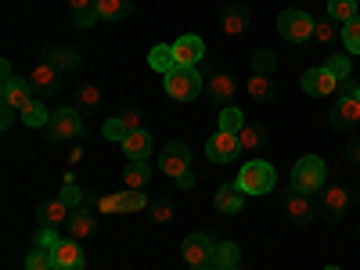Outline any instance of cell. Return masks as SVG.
Wrapping results in <instances>:
<instances>
[{
	"label": "cell",
	"instance_id": "42",
	"mask_svg": "<svg viewBox=\"0 0 360 270\" xmlns=\"http://www.w3.org/2000/svg\"><path fill=\"white\" fill-rule=\"evenodd\" d=\"M314 40L324 44V47L335 44V22H332V18H328V22H317V25H314Z\"/></svg>",
	"mask_w": 360,
	"mask_h": 270
},
{
	"label": "cell",
	"instance_id": "45",
	"mask_svg": "<svg viewBox=\"0 0 360 270\" xmlns=\"http://www.w3.org/2000/svg\"><path fill=\"white\" fill-rule=\"evenodd\" d=\"M94 22H101L98 11H72V25H76V29H90Z\"/></svg>",
	"mask_w": 360,
	"mask_h": 270
},
{
	"label": "cell",
	"instance_id": "47",
	"mask_svg": "<svg viewBox=\"0 0 360 270\" xmlns=\"http://www.w3.org/2000/svg\"><path fill=\"white\" fill-rule=\"evenodd\" d=\"M98 209H101V213H115V195H101L98 198Z\"/></svg>",
	"mask_w": 360,
	"mask_h": 270
},
{
	"label": "cell",
	"instance_id": "35",
	"mask_svg": "<svg viewBox=\"0 0 360 270\" xmlns=\"http://www.w3.org/2000/svg\"><path fill=\"white\" fill-rule=\"evenodd\" d=\"M58 198H62L69 209H83L90 198H86V191L83 188H76V180L72 176H65V188H62V195H58Z\"/></svg>",
	"mask_w": 360,
	"mask_h": 270
},
{
	"label": "cell",
	"instance_id": "17",
	"mask_svg": "<svg viewBox=\"0 0 360 270\" xmlns=\"http://www.w3.org/2000/svg\"><path fill=\"white\" fill-rule=\"evenodd\" d=\"M346 209H349V191L346 188H328L324 195H321V213L328 217V220H339V217H346Z\"/></svg>",
	"mask_w": 360,
	"mask_h": 270
},
{
	"label": "cell",
	"instance_id": "39",
	"mask_svg": "<svg viewBox=\"0 0 360 270\" xmlns=\"http://www.w3.org/2000/svg\"><path fill=\"white\" fill-rule=\"evenodd\" d=\"M37 245L47 249V252H54L58 245H62V234H58V227H40V231H37Z\"/></svg>",
	"mask_w": 360,
	"mask_h": 270
},
{
	"label": "cell",
	"instance_id": "27",
	"mask_svg": "<svg viewBox=\"0 0 360 270\" xmlns=\"http://www.w3.org/2000/svg\"><path fill=\"white\" fill-rule=\"evenodd\" d=\"M22 123H25V127H33V130H40V127L51 123V115H47V108H44L40 98H33V101L22 108Z\"/></svg>",
	"mask_w": 360,
	"mask_h": 270
},
{
	"label": "cell",
	"instance_id": "44",
	"mask_svg": "<svg viewBox=\"0 0 360 270\" xmlns=\"http://www.w3.org/2000/svg\"><path fill=\"white\" fill-rule=\"evenodd\" d=\"M119 119L127 123V130H130V134H134V130H141V108H137V105H127Z\"/></svg>",
	"mask_w": 360,
	"mask_h": 270
},
{
	"label": "cell",
	"instance_id": "24",
	"mask_svg": "<svg viewBox=\"0 0 360 270\" xmlns=\"http://www.w3.org/2000/svg\"><path fill=\"white\" fill-rule=\"evenodd\" d=\"M94 11H98L101 22H119V18H127L134 11V0H98Z\"/></svg>",
	"mask_w": 360,
	"mask_h": 270
},
{
	"label": "cell",
	"instance_id": "43",
	"mask_svg": "<svg viewBox=\"0 0 360 270\" xmlns=\"http://www.w3.org/2000/svg\"><path fill=\"white\" fill-rule=\"evenodd\" d=\"M148 209H152V220H155V224H169V220H173V205H169L166 198H155Z\"/></svg>",
	"mask_w": 360,
	"mask_h": 270
},
{
	"label": "cell",
	"instance_id": "18",
	"mask_svg": "<svg viewBox=\"0 0 360 270\" xmlns=\"http://www.w3.org/2000/svg\"><path fill=\"white\" fill-rule=\"evenodd\" d=\"M213 205H217V213H224V217H231V213H242V205H245V191L238 188V180H234V184H224V188L217 191Z\"/></svg>",
	"mask_w": 360,
	"mask_h": 270
},
{
	"label": "cell",
	"instance_id": "6",
	"mask_svg": "<svg viewBox=\"0 0 360 270\" xmlns=\"http://www.w3.org/2000/svg\"><path fill=\"white\" fill-rule=\"evenodd\" d=\"M213 249H217L213 238L202 234V231H195V234L184 238V245H180V256H184L188 266H205V263H213Z\"/></svg>",
	"mask_w": 360,
	"mask_h": 270
},
{
	"label": "cell",
	"instance_id": "51",
	"mask_svg": "<svg viewBox=\"0 0 360 270\" xmlns=\"http://www.w3.org/2000/svg\"><path fill=\"white\" fill-rule=\"evenodd\" d=\"M0 76H4V79H11L15 72H11V62H8V58H4V62H0Z\"/></svg>",
	"mask_w": 360,
	"mask_h": 270
},
{
	"label": "cell",
	"instance_id": "30",
	"mask_svg": "<svg viewBox=\"0 0 360 270\" xmlns=\"http://www.w3.org/2000/svg\"><path fill=\"white\" fill-rule=\"evenodd\" d=\"M238 141H242V152H256V148L266 144V127H259V123H245V130L238 134Z\"/></svg>",
	"mask_w": 360,
	"mask_h": 270
},
{
	"label": "cell",
	"instance_id": "38",
	"mask_svg": "<svg viewBox=\"0 0 360 270\" xmlns=\"http://www.w3.org/2000/svg\"><path fill=\"white\" fill-rule=\"evenodd\" d=\"M101 134H105V141H119V144H123L127 137H130V130H127V123H123V119H108V123L101 127Z\"/></svg>",
	"mask_w": 360,
	"mask_h": 270
},
{
	"label": "cell",
	"instance_id": "21",
	"mask_svg": "<svg viewBox=\"0 0 360 270\" xmlns=\"http://www.w3.org/2000/svg\"><path fill=\"white\" fill-rule=\"evenodd\" d=\"M65 227H69V238H72V242H83V238L94 234L98 220H94V213H90V209H72V217H69Z\"/></svg>",
	"mask_w": 360,
	"mask_h": 270
},
{
	"label": "cell",
	"instance_id": "48",
	"mask_svg": "<svg viewBox=\"0 0 360 270\" xmlns=\"http://www.w3.org/2000/svg\"><path fill=\"white\" fill-rule=\"evenodd\" d=\"M15 112H18V108H11V105H4V112H0V127H4V130L15 123Z\"/></svg>",
	"mask_w": 360,
	"mask_h": 270
},
{
	"label": "cell",
	"instance_id": "37",
	"mask_svg": "<svg viewBox=\"0 0 360 270\" xmlns=\"http://www.w3.org/2000/svg\"><path fill=\"white\" fill-rule=\"evenodd\" d=\"M342 44H346L349 54H360V15H356L353 22L342 25Z\"/></svg>",
	"mask_w": 360,
	"mask_h": 270
},
{
	"label": "cell",
	"instance_id": "46",
	"mask_svg": "<svg viewBox=\"0 0 360 270\" xmlns=\"http://www.w3.org/2000/svg\"><path fill=\"white\" fill-rule=\"evenodd\" d=\"M65 4H69L72 11H94V4H98V0H65Z\"/></svg>",
	"mask_w": 360,
	"mask_h": 270
},
{
	"label": "cell",
	"instance_id": "7",
	"mask_svg": "<svg viewBox=\"0 0 360 270\" xmlns=\"http://www.w3.org/2000/svg\"><path fill=\"white\" fill-rule=\"evenodd\" d=\"M159 166H162V173L166 176H184L188 169H191V152H188V144L184 141H169L166 148H162V155H159Z\"/></svg>",
	"mask_w": 360,
	"mask_h": 270
},
{
	"label": "cell",
	"instance_id": "16",
	"mask_svg": "<svg viewBox=\"0 0 360 270\" xmlns=\"http://www.w3.org/2000/svg\"><path fill=\"white\" fill-rule=\"evenodd\" d=\"M44 62H51L58 72H76L83 65V54L72 47H44Z\"/></svg>",
	"mask_w": 360,
	"mask_h": 270
},
{
	"label": "cell",
	"instance_id": "12",
	"mask_svg": "<svg viewBox=\"0 0 360 270\" xmlns=\"http://www.w3.org/2000/svg\"><path fill=\"white\" fill-rule=\"evenodd\" d=\"M339 83H342V79H335V76L328 72L324 65H321V69H310V72H303V90H307L310 98L335 94V90H339Z\"/></svg>",
	"mask_w": 360,
	"mask_h": 270
},
{
	"label": "cell",
	"instance_id": "32",
	"mask_svg": "<svg viewBox=\"0 0 360 270\" xmlns=\"http://www.w3.org/2000/svg\"><path fill=\"white\" fill-rule=\"evenodd\" d=\"M144 205H152V202H148L141 191H123V195H115V213H141V209Z\"/></svg>",
	"mask_w": 360,
	"mask_h": 270
},
{
	"label": "cell",
	"instance_id": "49",
	"mask_svg": "<svg viewBox=\"0 0 360 270\" xmlns=\"http://www.w3.org/2000/svg\"><path fill=\"white\" fill-rule=\"evenodd\" d=\"M176 188H184V191H188V188H195V173L188 169L184 176H176Z\"/></svg>",
	"mask_w": 360,
	"mask_h": 270
},
{
	"label": "cell",
	"instance_id": "28",
	"mask_svg": "<svg viewBox=\"0 0 360 270\" xmlns=\"http://www.w3.org/2000/svg\"><path fill=\"white\" fill-rule=\"evenodd\" d=\"M356 11H360V4L356 0H328V18L332 22H353L356 18Z\"/></svg>",
	"mask_w": 360,
	"mask_h": 270
},
{
	"label": "cell",
	"instance_id": "33",
	"mask_svg": "<svg viewBox=\"0 0 360 270\" xmlns=\"http://www.w3.org/2000/svg\"><path fill=\"white\" fill-rule=\"evenodd\" d=\"M238 259H242V249H238L234 242H220V245L213 249V266H220V270L238 266Z\"/></svg>",
	"mask_w": 360,
	"mask_h": 270
},
{
	"label": "cell",
	"instance_id": "4",
	"mask_svg": "<svg viewBox=\"0 0 360 270\" xmlns=\"http://www.w3.org/2000/svg\"><path fill=\"white\" fill-rule=\"evenodd\" d=\"M314 25H317V18H310L307 11H299V8H288V11H281V18H278V33H281L288 44H307V40L314 37Z\"/></svg>",
	"mask_w": 360,
	"mask_h": 270
},
{
	"label": "cell",
	"instance_id": "13",
	"mask_svg": "<svg viewBox=\"0 0 360 270\" xmlns=\"http://www.w3.org/2000/svg\"><path fill=\"white\" fill-rule=\"evenodd\" d=\"M0 98H4V105H11V108H18V112H22L29 101H33V86H29V79L11 76V79L0 83Z\"/></svg>",
	"mask_w": 360,
	"mask_h": 270
},
{
	"label": "cell",
	"instance_id": "34",
	"mask_svg": "<svg viewBox=\"0 0 360 270\" xmlns=\"http://www.w3.org/2000/svg\"><path fill=\"white\" fill-rule=\"evenodd\" d=\"M220 130H224V134H242V130H245V115L238 112L234 105L220 108Z\"/></svg>",
	"mask_w": 360,
	"mask_h": 270
},
{
	"label": "cell",
	"instance_id": "55",
	"mask_svg": "<svg viewBox=\"0 0 360 270\" xmlns=\"http://www.w3.org/2000/svg\"><path fill=\"white\" fill-rule=\"evenodd\" d=\"M356 101H360V86H356Z\"/></svg>",
	"mask_w": 360,
	"mask_h": 270
},
{
	"label": "cell",
	"instance_id": "26",
	"mask_svg": "<svg viewBox=\"0 0 360 270\" xmlns=\"http://www.w3.org/2000/svg\"><path fill=\"white\" fill-rule=\"evenodd\" d=\"M249 98L259 101V105H270V101H274V83H270V76L252 72V79H249Z\"/></svg>",
	"mask_w": 360,
	"mask_h": 270
},
{
	"label": "cell",
	"instance_id": "1",
	"mask_svg": "<svg viewBox=\"0 0 360 270\" xmlns=\"http://www.w3.org/2000/svg\"><path fill=\"white\" fill-rule=\"evenodd\" d=\"M274 184H278V173L263 159H249L242 169H238V188H242L245 195H266V191H274Z\"/></svg>",
	"mask_w": 360,
	"mask_h": 270
},
{
	"label": "cell",
	"instance_id": "3",
	"mask_svg": "<svg viewBox=\"0 0 360 270\" xmlns=\"http://www.w3.org/2000/svg\"><path fill=\"white\" fill-rule=\"evenodd\" d=\"M162 86H166V94L173 98V101H195L198 94H202V76H198V69H184V65H176V69H169L166 76H162Z\"/></svg>",
	"mask_w": 360,
	"mask_h": 270
},
{
	"label": "cell",
	"instance_id": "10",
	"mask_svg": "<svg viewBox=\"0 0 360 270\" xmlns=\"http://www.w3.org/2000/svg\"><path fill=\"white\" fill-rule=\"evenodd\" d=\"M285 213L292 217V224L307 227V224L317 217V205H314V198L303 195V191H288V195H285Z\"/></svg>",
	"mask_w": 360,
	"mask_h": 270
},
{
	"label": "cell",
	"instance_id": "2",
	"mask_svg": "<svg viewBox=\"0 0 360 270\" xmlns=\"http://www.w3.org/2000/svg\"><path fill=\"white\" fill-rule=\"evenodd\" d=\"M324 176H328L324 159H317V155H303V159L292 166V191L317 195V191L324 188Z\"/></svg>",
	"mask_w": 360,
	"mask_h": 270
},
{
	"label": "cell",
	"instance_id": "41",
	"mask_svg": "<svg viewBox=\"0 0 360 270\" xmlns=\"http://www.w3.org/2000/svg\"><path fill=\"white\" fill-rule=\"evenodd\" d=\"M324 69L332 72L335 79H346V76H349V58H346V54H332V58L324 62Z\"/></svg>",
	"mask_w": 360,
	"mask_h": 270
},
{
	"label": "cell",
	"instance_id": "40",
	"mask_svg": "<svg viewBox=\"0 0 360 270\" xmlns=\"http://www.w3.org/2000/svg\"><path fill=\"white\" fill-rule=\"evenodd\" d=\"M274 65H278V58L270 54V51H256V54H252V69H256L259 76H270V72H274Z\"/></svg>",
	"mask_w": 360,
	"mask_h": 270
},
{
	"label": "cell",
	"instance_id": "15",
	"mask_svg": "<svg viewBox=\"0 0 360 270\" xmlns=\"http://www.w3.org/2000/svg\"><path fill=\"white\" fill-rule=\"evenodd\" d=\"M234 79L227 76V72H217V76H209V83H205V94H209V101L213 105H220V108H227L231 101H234Z\"/></svg>",
	"mask_w": 360,
	"mask_h": 270
},
{
	"label": "cell",
	"instance_id": "23",
	"mask_svg": "<svg viewBox=\"0 0 360 270\" xmlns=\"http://www.w3.org/2000/svg\"><path fill=\"white\" fill-rule=\"evenodd\" d=\"M245 25H249V11L242 4H227L224 15H220V29L227 37H238V33H245Z\"/></svg>",
	"mask_w": 360,
	"mask_h": 270
},
{
	"label": "cell",
	"instance_id": "14",
	"mask_svg": "<svg viewBox=\"0 0 360 270\" xmlns=\"http://www.w3.org/2000/svg\"><path fill=\"white\" fill-rule=\"evenodd\" d=\"M202 54H205L202 37H180L173 44V58H176V65H184V69H195L202 62Z\"/></svg>",
	"mask_w": 360,
	"mask_h": 270
},
{
	"label": "cell",
	"instance_id": "29",
	"mask_svg": "<svg viewBox=\"0 0 360 270\" xmlns=\"http://www.w3.org/2000/svg\"><path fill=\"white\" fill-rule=\"evenodd\" d=\"M148 65H152L155 72H169V69H176V58H173V47H166V44H159V47H152V54H148Z\"/></svg>",
	"mask_w": 360,
	"mask_h": 270
},
{
	"label": "cell",
	"instance_id": "11",
	"mask_svg": "<svg viewBox=\"0 0 360 270\" xmlns=\"http://www.w3.org/2000/svg\"><path fill=\"white\" fill-rule=\"evenodd\" d=\"M328 123H332L335 130H353L360 123V101H356V94L339 98V105L328 112Z\"/></svg>",
	"mask_w": 360,
	"mask_h": 270
},
{
	"label": "cell",
	"instance_id": "5",
	"mask_svg": "<svg viewBox=\"0 0 360 270\" xmlns=\"http://www.w3.org/2000/svg\"><path fill=\"white\" fill-rule=\"evenodd\" d=\"M47 137L51 141H72L83 137V119L76 108H54L51 112V123H47Z\"/></svg>",
	"mask_w": 360,
	"mask_h": 270
},
{
	"label": "cell",
	"instance_id": "36",
	"mask_svg": "<svg viewBox=\"0 0 360 270\" xmlns=\"http://www.w3.org/2000/svg\"><path fill=\"white\" fill-rule=\"evenodd\" d=\"M25 270H54V252H47V249H33L25 256Z\"/></svg>",
	"mask_w": 360,
	"mask_h": 270
},
{
	"label": "cell",
	"instance_id": "25",
	"mask_svg": "<svg viewBox=\"0 0 360 270\" xmlns=\"http://www.w3.org/2000/svg\"><path fill=\"white\" fill-rule=\"evenodd\" d=\"M76 108H79L83 115L98 112V108H101V90H98L94 83H79V90H76Z\"/></svg>",
	"mask_w": 360,
	"mask_h": 270
},
{
	"label": "cell",
	"instance_id": "8",
	"mask_svg": "<svg viewBox=\"0 0 360 270\" xmlns=\"http://www.w3.org/2000/svg\"><path fill=\"white\" fill-rule=\"evenodd\" d=\"M238 152H242V141H238V134H224V130H217L213 137L205 141V155H209V162H234L238 159Z\"/></svg>",
	"mask_w": 360,
	"mask_h": 270
},
{
	"label": "cell",
	"instance_id": "50",
	"mask_svg": "<svg viewBox=\"0 0 360 270\" xmlns=\"http://www.w3.org/2000/svg\"><path fill=\"white\" fill-rule=\"evenodd\" d=\"M346 155H349V162H360V141H349Z\"/></svg>",
	"mask_w": 360,
	"mask_h": 270
},
{
	"label": "cell",
	"instance_id": "53",
	"mask_svg": "<svg viewBox=\"0 0 360 270\" xmlns=\"http://www.w3.org/2000/svg\"><path fill=\"white\" fill-rule=\"evenodd\" d=\"M324 270H342V266H324Z\"/></svg>",
	"mask_w": 360,
	"mask_h": 270
},
{
	"label": "cell",
	"instance_id": "54",
	"mask_svg": "<svg viewBox=\"0 0 360 270\" xmlns=\"http://www.w3.org/2000/svg\"><path fill=\"white\" fill-rule=\"evenodd\" d=\"M227 270H242V266H227Z\"/></svg>",
	"mask_w": 360,
	"mask_h": 270
},
{
	"label": "cell",
	"instance_id": "22",
	"mask_svg": "<svg viewBox=\"0 0 360 270\" xmlns=\"http://www.w3.org/2000/svg\"><path fill=\"white\" fill-rule=\"evenodd\" d=\"M37 217H40V224H44V227H58V224H69L72 209H69L62 198H51V202H44V205L37 209Z\"/></svg>",
	"mask_w": 360,
	"mask_h": 270
},
{
	"label": "cell",
	"instance_id": "20",
	"mask_svg": "<svg viewBox=\"0 0 360 270\" xmlns=\"http://www.w3.org/2000/svg\"><path fill=\"white\" fill-rule=\"evenodd\" d=\"M123 152H127L130 162H144L148 155H152V134H148V130H134L123 141Z\"/></svg>",
	"mask_w": 360,
	"mask_h": 270
},
{
	"label": "cell",
	"instance_id": "56",
	"mask_svg": "<svg viewBox=\"0 0 360 270\" xmlns=\"http://www.w3.org/2000/svg\"><path fill=\"white\" fill-rule=\"evenodd\" d=\"M356 4H360V0H356Z\"/></svg>",
	"mask_w": 360,
	"mask_h": 270
},
{
	"label": "cell",
	"instance_id": "52",
	"mask_svg": "<svg viewBox=\"0 0 360 270\" xmlns=\"http://www.w3.org/2000/svg\"><path fill=\"white\" fill-rule=\"evenodd\" d=\"M191 270H220V266H213V263H205V266H191Z\"/></svg>",
	"mask_w": 360,
	"mask_h": 270
},
{
	"label": "cell",
	"instance_id": "9",
	"mask_svg": "<svg viewBox=\"0 0 360 270\" xmlns=\"http://www.w3.org/2000/svg\"><path fill=\"white\" fill-rule=\"evenodd\" d=\"M29 86H33L37 98H51L58 86H62V72H58L51 62H40L33 72H29Z\"/></svg>",
	"mask_w": 360,
	"mask_h": 270
},
{
	"label": "cell",
	"instance_id": "19",
	"mask_svg": "<svg viewBox=\"0 0 360 270\" xmlns=\"http://www.w3.org/2000/svg\"><path fill=\"white\" fill-rule=\"evenodd\" d=\"M86 266V259H83V249H79V242H62L54 249V270H83Z\"/></svg>",
	"mask_w": 360,
	"mask_h": 270
},
{
	"label": "cell",
	"instance_id": "31",
	"mask_svg": "<svg viewBox=\"0 0 360 270\" xmlns=\"http://www.w3.org/2000/svg\"><path fill=\"white\" fill-rule=\"evenodd\" d=\"M123 180H127V188H130V191H144V188H148V180H152V169H148L144 162H130L127 173H123Z\"/></svg>",
	"mask_w": 360,
	"mask_h": 270
}]
</instances>
